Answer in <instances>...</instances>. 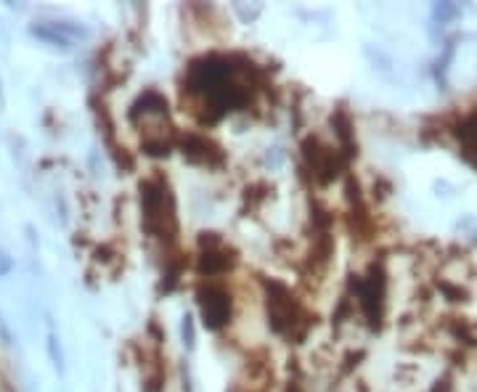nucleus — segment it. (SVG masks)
I'll list each match as a JSON object with an SVG mask.
<instances>
[{"instance_id":"obj_3","label":"nucleus","mask_w":477,"mask_h":392,"mask_svg":"<svg viewBox=\"0 0 477 392\" xmlns=\"http://www.w3.org/2000/svg\"><path fill=\"white\" fill-rule=\"evenodd\" d=\"M268 318H271V326L279 334L287 336L294 334L297 324L302 321L299 305L294 302L289 289L284 284H279V281H268Z\"/></svg>"},{"instance_id":"obj_8","label":"nucleus","mask_w":477,"mask_h":392,"mask_svg":"<svg viewBox=\"0 0 477 392\" xmlns=\"http://www.w3.org/2000/svg\"><path fill=\"white\" fill-rule=\"evenodd\" d=\"M456 138L461 143V154L477 167V114L464 117L456 125Z\"/></svg>"},{"instance_id":"obj_4","label":"nucleus","mask_w":477,"mask_h":392,"mask_svg":"<svg viewBox=\"0 0 477 392\" xmlns=\"http://www.w3.org/2000/svg\"><path fill=\"white\" fill-rule=\"evenodd\" d=\"M197 302H199V313L205 318V326L217 331L228 324L231 318V294L225 287L220 284H205L199 287L197 292Z\"/></svg>"},{"instance_id":"obj_10","label":"nucleus","mask_w":477,"mask_h":392,"mask_svg":"<svg viewBox=\"0 0 477 392\" xmlns=\"http://www.w3.org/2000/svg\"><path fill=\"white\" fill-rule=\"evenodd\" d=\"M458 16H461V9L456 3H435L432 6V19L438 24H448V21L458 19Z\"/></svg>"},{"instance_id":"obj_12","label":"nucleus","mask_w":477,"mask_h":392,"mask_svg":"<svg viewBox=\"0 0 477 392\" xmlns=\"http://www.w3.org/2000/svg\"><path fill=\"white\" fill-rule=\"evenodd\" d=\"M11 268H14V260H11V257L6 252H0V276L11 273Z\"/></svg>"},{"instance_id":"obj_1","label":"nucleus","mask_w":477,"mask_h":392,"mask_svg":"<svg viewBox=\"0 0 477 392\" xmlns=\"http://www.w3.org/2000/svg\"><path fill=\"white\" fill-rule=\"evenodd\" d=\"M247 66H236L231 56H202L188 66L186 91L202 109V120L215 122L236 106L250 101Z\"/></svg>"},{"instance_id":"obj_6","label":"nucleus","mask_w":477,"mask_h":392,"mask_svg":"<svg viewBox=\"0 0 477 392\" xmlns=\"http://www.w3.org/2000/svg\"><path fill=\"white\" fill-rule=\"evenodd\" d=\"M234 265V257H231V249L225 247L215 234H202V257H199V268L207 276H217V273H225Z\"/></svg>"},{"instance_id":"obj_2","label":"nucleus","mask_w":477,"mask_h":392,"mask_svg":"<svg viewBox=\"0 0 477 392\" xmlns=\"http://www.w3.org/2000/svg\"><path fill=\"white\" fill-rule=\"evenodd\" d=\"M140 212L143 228L154 239L173 242L178 236V215H175V196L165 177H149L140 183Z\"/></svg>"},{"instance_id":"obj_9","label":"nucleus","mask_w":477,"mask_h":392,"mask_svg":"<svg viewBox=\"0 0 477 392\" xmlns=\"http://www.w3.org/2000/svg\"><path fill=\"white\" fill-rule=\"evenodd\" d=\"M29 35L43 40V43H51V46L61 48V51H69V43H72V40L64 38L53 24H32V27H29Z\"/></svg>"},{"instance_id":"obj_7","label":"nucleus","mask_w":477,"mask_h":392,"mask_svg":"<svg viewBox=\"0 0 477 392\" xmlns=\"http://www.w3.org/2000/svg\"><path fill=\"white\" fill-rule=\"evenodd\" d=\"M180 146H183V157L194 165H217L220 162V149L212 140H207L205 135L188 133L180 138Z\"/></svg>"},{"instance_id":"obj_11","label":"nucleus","mask_w":477,"mask_h":392,"mask_svg":"<svg viewBox=\"0 0 477 392\" xmlns=\"http://www.w3.org/2000/svg\"><path fill=\"white\" fill-rule=\"evenodd\" d=\"M180 334H183V345H186L188 350H194V345H197V331H194V318L191 316H183Z\"/></svg>"},{"instance_id":"obj_5","label":"nucleus","mask_w":477,"mask_h":392,"mask_svg":"<svg viewBox=\"0 0 477 392\" xmlns=\"http://www.w3.org/2000/svg\"><path fill=\"white\" fill-rule=\"evenodd\" d=\"M358 302L364 308V316L371 324H379L384 302V273L379 268H371V273L366 279L358 281Z\"/></svg>"}]
</instances>
